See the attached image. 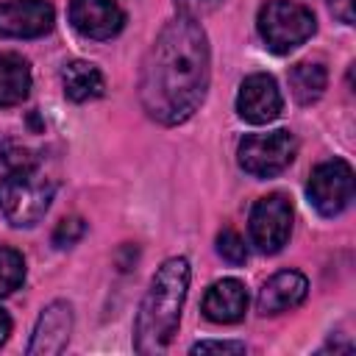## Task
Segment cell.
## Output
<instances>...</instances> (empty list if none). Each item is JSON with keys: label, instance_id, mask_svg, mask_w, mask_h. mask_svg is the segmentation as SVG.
Here are the masks:
<instances>
[{"label": "cell", "instance_id": "cell-1", "mask_svg": "<svg viewBox=\"0 0 356 356\" xmlns=\"http://www.w3.org/2000/svg\"><path fill=\"white\" fill-rule=\"evenodd\" d=\"M211 78L209 36L195 14L178 11L150 44L139 72V103L161 125L186 122L206 100Z\"/></svg>", "mask_w": 356, "mask_h": 356}, {"label": "cell", "instance_id": "cell-2", "mask_svg": "<svg viewBox=\"0 0 356 356\" xmlns=\"http://www.w3.org/2000/svg\"><path fill=\"white\" fill-rule=\"evenodd\" d=\"M56 181L39 153L25 145H0V211L14 228H33L50 209Z\"/></svg>", "mask_w": 356, "mask_h": 356}, {"label": "cell", "instance_id": "cell-3", "mask_svg": "<svg viewBox=\"0 0 356 356\" xmlns=\"http://www.w3.org/2000/svg\"><path fill=\"white\" fill-rule=\"evenodd\" d=\"M189 275L192 270L184 256H172L156 270L134 320L136 353H159L172 342L186 303Z\"/></svg>", "mask_w": 356, "mask_h": 356}, {"label": "cell", "instance_id": "cell-4", "mask_svg": "<svg viewBox=\"0 0 356 356\" xmlns=\"http://www.w3.org/2000/svg\"><path fill=\"white\" fill-rule=\"evenodd\" d=\"M256 28H259V36L264 39L267 50L284 56L312 39V33L317 31V19H314L312 8H306L303 3L267 0L259 8Z\"/></svg>", "mask_w": 356, "mask_h": 356}, {"label": "cell", "instance_id": "cell-5", "mask_svg": "<svg viewBox=\"0 0 356 356\" xmlns=\"http://www.w3.org/2000/svg\"><path fill=\"white\" fill-rule=\"evenodd\" d=\"M295 153L298 139L292 131L278 128L267 134H248L236 147V161L253 178H275L295 161Z\"/></svg>", "mask_w": 356, "mask_h": 356}, {"label": "cell", "instance_id": "cell-6", "mask_svg": "<svg viewBox=\"0 0 356 356\" xmlns=\"http://www.w3.org/2000/svg\"><path fill=\"white\" fill-rule=\"evenodd\" d=\"M356 195V178L353 167L345 159H331L323 161L312 170L309 184H306V197L323 217H337L342 214Z\"/></svg>", "mask_w": 356, "mask_h": 356}, {"label": "cell", "instance_id": "cell-7", "mask_svg": "<svg viewBox=\"0 0 356 356\" xmlns=\"http://www.w3.org/2000/svg\"><path fill=\"white\" fill-rule=\"evenodd\" d=\"M248 231H250V242L256 245L259 253H278L289 234H292V203L286 195L273 192L264 195L253 203L250 209V220H248Z\"/></svg>", "mask_w": 356, "mask_h": 356}, {"label": "cell", "instance_id": "cell-8", "mask_svg": "<svg viewBox=\"0 0 356 356\" xmlns=\"http://www.w3.org/2000/svg\"><path fill=\"white\" fill-rule=\"evenodd\" d=\"M56 11L47 0H6L0 3L3 39H39L53 31Z\"/></svg>", "mask_w": 356, "mask_h": 356}, {"label": "cell", "instance_id": "cell-9", "mask_svg": "<svg viewBox=\"0 0 356 356\" xmlns=\"http://www.w3.org/2000/svg\"><path fill=\"white\" fill-rule=\"evenodd\" d=\"M284 108L281 89L273 75L267 72H253L242 81L239 95H236V114L250 122V125H267L273 122Z\"/></svg>", "mask_w": 356, "mask_h": 356}, {"label": "cell", "instance_id": "cell-10", "mask_svg": "<svg viewBox=\"0 0 356 356\" xmlns=\"http://www.w3.org/2000/svg\"><path fill=\"white\" fill-rule=\"evenodd\" d=\"M67 17L70 25L83 39H95V42H106L117 36L125 25V11L114 0H70Z\"/></svg>", "mask_w": 356, "mask_h": 356}, {"label": "cell", "instance_id": "cell-11", "mask_svg": "<svg viewBox=\"0 0 356 356\" xmlns=\"http://www.w3.org/2000/svg\"><path fill=\"white\" fill-rule=\"evenodd\" d=\"M72 334V306L67 300H53L42 309L31 342H28V356H58Z\"/></svg>", "mask_w": 356, "mask_h": 356}, {"label": "cell", "instance_id": "cell-12", "mask_svg": "<svg viewBox=\"0 0 356 356\" xmlns=\"http://www.w3.org/2000/svg\"><path fill=\"white\" fill-rule=\"evenodd\" d=\"M306 295H309L306 275L298 270H281L273 278H267L264 286L259 289L256 309L261 317H273V314H281V312L300 306L306 300Z\"/></svg>", "mask_w": 356, "mask_h": 356}, {"label": "cell", "instance_id": "cell-13", "mask_svg": "<svg viewBox=\"0 0 356 356\" xmlns=\"http://www.w3.org/2000/svg\"><path fill=\"white\" fill-rule=\"evenodd\" d=\"M248 312V289L239 278H220L203 295V317L211 323H239Z\"/></svg>", "mask_w": 356, "mask_h": 356}, {"label": "cell", "instance_id": "cell-14", "mask_svg": "<svg viewBox=\"0 0 356 356\" xmlns=\"http://www.w3.org/2000/svg\"><path fill=\"white\" fill-rule=\"evenodd\" d=\"M61 86H64V95L72 103H86V100H95V97H100L106 92L103 72L95 64H89V61H70V64H64Z\"/></svg>", "mask_w": 356, "mask_h": 356}, {"label": "cell", "instance_id": "cell-15", "mask_svg": "<svg viewBox=\"0 0 356 356\" xmlns=\"http://www.w3.org/2000/svg\"><path fill=\"white\" fill-rule=\"evenodd\" d=\"M31 92V67L17 53H0V106H19Z\"/></svg>", "mask_w": 356, "mask_h": 356}, {"label": "cell", "instance_id": "cell-16", "mask_svg": "<svg viewBox=\"0 0 356 356\" xmlns=\"http://www.w3.org/2000/svg\"><path fill=\"white\" fill-rule=\"evenodd\" d=\"M328 86V70L320 61H300L289 70V92L300 106H312Z\"/></svg>", "mask_w": 356, "mask_h": 356}, {"label": "cell", "instance_id": "cell-17", "mask_svg": "<svg viewBox=\"0 0 356 356\" xmlns=\"http://www.w3.org/2000/svg\"><path fill=\"white\" fill-rule=\"evenodd\" d=\"M25 281V259L19 250L0 245V298L19 289Z\"/></svg>", "mask_w": 356, "mask_h": 356}, {"label": "cell", "instance_id": "cell-18", "mask_svg": "<svg viewBox=\"0 0 356 356\" xmlns=\"http://www.w3.org/2000/svg\"><path fill=\"white\" fill-rule=\"evenodd\" d=\"M217 253L228 261V264H245L248 259V245L245 239L234 231V228H222L217 234Z\"/></svg>", "mask_w": 356, "mask_h": 356}, {"label": "cell", "instance_id": "cell-19", "mask_svg": "<svg viewBox=\"0 0 356 356\" xmlns=\"http://www.w3.org/2000/svg\"><path fill=\"white\" fill-rule=\"evenodd\" d=\"M83 234H86V222H83L81 217H64V220L56 225V231H53V245H56L58 250L72 248V245H78V242L83 239Z\"/></svg>", "mask_w": 356, "mask_h": 356}, {"label": "cell", "instance_id": "cell-20", "mask_svg": "<svg viewBox=\"0 0 356 356\" xmlns=\"http://www.w3.org/2000/svg\"><path fill=\"white\" fill-rule=\"evenodd\" d=\"M192 353H245V342H234V339H203L195 342L189 348Z\"/></svg>", "mask_w": 356, "mask_h": 356}, {"label": "cell", "instance_id": "cell-21", "mask_svg": "<svg viewBox=\"0 0 356 356\" xmlns=\"http://www.w3.org/2000/svg\"><path fill=\"white\" fill-rule=\"evenodd\" d=\"M331 8H334V14H337L345 25L353 22V0H331Z\"/></svg>", "mask_w": 356, "mask_h": 356}, {"label": "cell", "instance_id": "cell-22", "mask_svg": "<svg viewBox=\"0 0 356 356\" xmlns=\"http://www.w3.org/2000/svg\"><path fill=\"white\" fill-rule=\"evenodd\" d=\"M175 3H181V11L192 14L195 8H211V6H217L220 0H175Z\"/></svg>", "mask_w": 356, "mask_h": 356}, {"label": "cell", "instance_id": "cell-23", "mask_svg": "<svg viewBox=\"0 0 356 356\" xmlns=\"http://www.w3.org/2000/svg\"><path fill=\"white\" fill-rule=\"evenodd\" d=\"M8 334H11V317L0 309V345L8 339Z\"/></svg>", "mask_w": 356, "mask_h": 356}]
</instances>
